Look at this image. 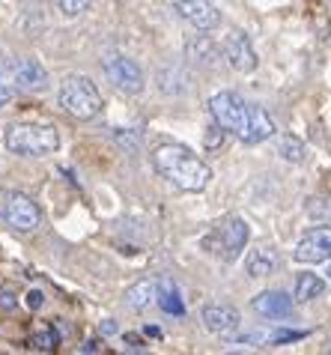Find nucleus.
<instances>
[{
	"label": "nucleus",
	"mask_w": 331,
	"mask_h": 355,
	"mask_svg": "<svg viewBox=\"0 0 331 355\" xmlns=\"http://www.w3.org/2000/svg\"><path fill=\"white\" fill-rule=\"evenodd\" d=\"M3 144L9 153L15 155H48L60 146V135L51 125H30V123H18V125H9L3 132Z\"/></svg>",
	"instance_id": "nucleus-3"
},
{
	"label": "nucleus",
	"mask_w": 331,
	"mask_h": 355,
	"mask_svg": "<svg viewBox=\"0 0 331 355\" xmlns=\"http://www.w3.org/2000/svg\"><path fill=\"white\" fill-rule=\"evenodd\" d=\"M114 331H116V325H114L111 320H108V322H105V325H102V334H114Z\"/></svg>",
	"instance_id": "nucleus-27"
},
{
	"label": "nucleus",
	"mask_w": 331,
	"mask_h": 355,
	"mask_svg": "<svg viewBox=\"0 0 331 355\" xmlns=\"http://www.w3.org/2000/svg\"><path fill=\"white\" fill-rule=\"evenodd\" d=\"M248 236H251L248 221L239 218V215H230V218H224L212 227V233L203 239V248L221 260L233 263L242 257V251H245V245H248Z\"/></svg>",
	"instance_id": "nucleus-4"
},
{
	"label": "nucleus",
	"mask_w": 331,
	"mask_h": 355,
	"mask_svg": "<svg viewBox=\"0 0 331 355\" xmlns=\"http://www.w3.org/2000/svg\"><path fill=\"white\" fill-rule=\"evenodd\" d=\"M24 302H27V308H30V311H39L45 304V293L42 290H30L24 295Z\"/></svg>",
	"instance_id": "nucleus-24"
},
{
	"label": "nucleus",
	"mask_w": 331,
	"mask_h": 355,
	"mask_svg": "<svg viewBox=\"0 0 331 355\" xmlns=\"http://www.w3.org/2000/svg\"><path fill=\"white\" fill-rule=\"evenodd\" d=\"M188 51H197V57H200V63H206V66H209L212 60H218V57L224 54V51H221V48H215V45H212V42H209V39H206V36H200V39H197V42H188Z\"/></svg>",
	"instance_id": "nucleus-19"
},
{
	"label": "nucleus",
	"mask_w": 331,
	"mask_h": 355,
	"mask_svg": "<svg viewBox=\"0 0 331 355\" xmlns=\"http://www.w3.org/2000/svg\"><path fill=\"white\" fill-rule=\"evenodd\" d=\"M328 281H331V269H328Z\"/></svg>",
	"instance_id": "nucleus-28"
},
{
	"label": "nucleus",
	"mask_w": 331,
	"mask_h": 355,
	"mask_svg": "<svg viewBox=\"0 0 331 355\" xmlns=\"http://www.w3.org/2000/svg\"><path fill=\"white\" fill-rule=\"evenodd\" d=\"M280 155H284L287 162H301V159H305V144H301L298 137L287 135L284 141H280Z\"/></svg>",
	"instance_id": "nucleus-20"
},
{
	"label": "nucleus",
	"mask_w": 331,
	"mask_h": 355,
	"mask_svg": "<svg viewBox=\"0 0 331 355\" xmlns=\"http://www.w3.org/2000/svg\"><path fill=\"white\" fill-rule=\"evenodd\" d=\"M155 299H159V281H138L125 290V304L132 311H147Z\"/></svg>",
	"instance_id": "nucleus-14"
},
{
	"label": "nucleus",
	"mask_w": 331,
	"mask_h": 355,
	"mask_svg": "<svg viewBox=\"0 0 331 355\" xmlns=\"http://www.w3.org/2000/svg\"><path fill=\"white\" fill-rule=\"evenodd\" d=\"M6 72H9L12 87H18V90H45L48 87V72L42 69V63L33 60V57H21V60H15Z\"/></svg>",
	"instance_id": "nucleus-10"
},
{
	"label": "nucleus",
	"mask_w": 331,
	"mask_h": 355,
	"mask_svg": "<svg viewBox=\"0 0 331 355\" xmlns=\"http://www.w3.org/2000/svg\"><path fill=\"white\" fill-rule=\"evenodd\" d=\"M152 164L164 180L173 182L179 191H203L212 180L209 164L197 159L188 146L179 144H164L152 153Z\"/></svg>",
	"instance_id": "nucleus-2"
},
{
	"label": "nucleus",
	"mask_w": 331,
	"mask_h": 355,
	"mask_svg": "<svg viewBox=\"0 0 331 355\" xmlns=\"http://www.w3.org/2000/svg\"><path fill=\"white\" fill-rule=\"evenodd\" d=\"M325 293V281L319 278V275H298V281H296V302H314L319 299V295Z\"/></svg>",
	"instance_id": "nucleus-17"
},
{
	"label": "nucleus",
	"mask_w": 331,
	"mask_h": 355,
	"mask_svg": "<svg viewBox=\"0 0 331 355\" xmlns=\"http://www.w3.org/2000/svg\"><path fill=\"white\" fill-rule=\"evenodd\" d=\"M203 322L215 334H233L242 320H239V311L230 308V304H209V308L203 311Z\"/></svg>",
	"instance_id": "nucleus-13"
},
{
	"label": "nucleus",
	"mask_w": 331,
	"mask_h": 355,
	"mask_svg": "<svg viewBox=\"0 0 331 355\" xmlns=\"http://www.w3.org/2000/svg\"><path fill=\"white\" fill-rule=\"evenodd\" d=\"M0 215H3V221L18 233H30L39 227V221H42V209L36 206V200L21 191H12L3 197V212Z\"/></svg>",
	"instance_id": "nucleus-6"
},
{
	"label": "nucleus",
	"mask_w": 331,
	"mask_h": 355,
	"mask_svg": "<svg viewBox=\"0 0 331 355\" xmlns=\"http://www.w3.org/2000/svg\"><path fill=\"white\" fill-rule=\"evenodd\" d=\"M102 349V343L99 340H87L84 347H81V352H99Z\"/></svg>",
	"instance_id": "nucleus-26"
},
{
	"label": "nucleus",
	"mask_w": 331,
	"mask_h": 355,
	"mask_svg": "<svg viewBox=\"0 0 331 355\" xmlns=\"http://www.w3.org/2000/svg\"><path fill=\"white\" fill-rule=\"evenodd\" d=\"M293 257L298 263H325L331 260V227H316L301 236V242L296 245Z\"/></svg>",
	"instance_id": "nucleus-7"
},
{
	"label": "nucleus",
	"mask_w": 331,
	"mask_h": 355,
	"mask_svg": "<svg viewBox=\"0 0 331 355\" xmlns=\"http://www.w3.org/2000/svg\"><path fill=\"white\" fill-rule=\"evenodd\" d=\"M18 308V295L12 287H0V311H15Z\"/></svg>",
	"instance_id": "nucleus-22"
},
{
	"label": "nucleus",
	"mask_w": 331,
	"mask_h": 355,
	"mask_svg": "<svg viewBox=\"0 0 331 355\" xmlns=\"http://www.w3.org/2000/svg\"><path fill=\"white\" fill-rule=\"evenodd\" d=\"M209 114L215 125H221L224 132H233L239 141L245 144H260L269 141L275 135V123L262 107L245 105L236 93H218L209 98Z\"/></svg>",
	"instance_id": "nucleus-1"
},
{
	"label": "nucleus",
	"mask_w": 331,
	"mask_h": 355,
	"mask_svg": "<svg viewBox=\"0 0 331 355\" xmlns=\"http://www.w3.org/2000/svg\"><path fill=\"white\" fill-rule=\"evenodd\" d=\"M105 69H108V78L120 87V90H125V93H141L143 90V72H141L138 63L129 60V57L111 54L108 60H105Z\"/></svg>",
	"instance_id": "nucleus-8"
},
{
	"label": "nucleus",
	"mask_w": 331,
	"mask_h": 355,
	"mask_svg": "<svg viewBox=\"0 0 331 355\" xmlns=\"http://www.w3.org/2000/svg\"><path fill=\"white\" fill-rule=\"evenodd\" d=\"M254 311L262 320H287L293 313V299L280 290H266L254 299Z\"/></svg>",
	"instance_id": "nucleus-12"
},
{
	"label": "nucleus",
	"mask_w": 331,
	"mask_h": 355,
	"mask_svg": "<svg viewBox=\"0 0 331 355\" xmlns=\"http://www.w3.org/2000/svg\"><path fill=\"white\" fill-rule=\"evenodd\" d=\"M159 308L164 313H173V317H185V304L179 299V290H177V284H170L168 278H161L159 281Z\"/></svg>",
	"instance_id": "nucleus-16"
},
{
	"label": "nucleus",
	"mask_w": 331,
	"mask_h": 355,
	"mask_svg": "<svg viewBox=\"0 0 331 355\" xmlns=\"http://www.w3.org/2000/svg\"><path fill=\"white\" fill-rule=\"evenodd\" d=\"M27 347L36 349V352H54L57 347H60V334H57L54 329H45V331H36L30 340H27Z\"/></svg>",
	"instance_id": "nucleus-18"
},
{
	"label": "nucleus",
	"mask_w": 331,
	"mask_h": 355,
	"mask_svg": "<svg viewBox=\"0 0 331 355\" xmlns=\"http://www.w3.org/2000/svg\"><path fill=\"white\" fill-rule=\"evenodd\" d=\"M9 96H12V81H9V72L0 69V105L9 102Z\"/></svg>",
	"instance_id": "nucleus-23"
},
{
	"label": "nucleus",
	"mask_w": 331,
	"mask_h": 355,
	"mask_svg": "<svg viewBox=\"0 0 331 355\" xmlns=\"http://www.w3.org/2000/svg\"><path fill=\"white\" fill-rule=\"evenodd\" d=\"M278 254L271 251V248H257V251H251L248 254V260H245V269L251 278H266V275H271L278 269Z\"/></svg>",
	"instance_id": "nucleus-15"
},
{
	"label": "nucleus",
	"mask_w": 331,
	"mask_h": 355,
	"mask_svg": "<svg viewBox=\"0 0 331 355\" xmlns=\"http://www.w3.org/2000/svg\"><path fill=\"white\" fill-rule=\"evenodd\" d=\"M125 343H129V347H125L129 352H143V343L134 338V334H125Z\"/></svg>",
	"instance_id": "nucleus-25"
},
{
	"label": "nucleus",
	"mask_w": 331,
	"mask_h": 355,
	"mask_svg": "<svg viewBox=\"0 0 331 355\" xmlns=\"http://www.w3.org/2000/svg\"><path fill=\"white\" fill-rule=\"evenodd\" d=\"M54 3H57V9H60L63 15H69V18H75V15H81V12L90 9V0H54Z\"/></svg>",
	"instance_id": "nucleus-21"
},
{
	"label": "nucleus",
	"mask_w": 331,
	"mask_h": 355,
	"mask_svg": "<svg viewBox=\"0 0 331 355\" xmlns=\"http://www.w3.org/2000/svg\"><path fill=\"white\" fill-rule=\"evenodd\" d=\"M60 105L75 120H93L102 111V96L87 75H69L60 84Z\"/></svg>",
	"instance_id": "nucleus-5"
},
{
	"label": "nucleus",
	"mask_w": 331,
	"mask_h": 355,
	"mask_svg": "<svg viewBox=\"0 0 331 355\" xmlns=\"http://www.w3.org/2000/svg\"><path fill=\"white\" fill-rule=\"evenodd\" d=\"M177 12L185 18L188 24H194L197 31H212L218 24V9L212 0H173Z\"/></svg>",
	"instance_id": "nucleus-11"
},
{
	"label": "nucleus",
	"mask_w": 331,
	"mask_h": 355,
	"mask_svg": "<svg viewBox=\"0 0 331 355\" xmlns=\"http://www.w3.org/2000/svg\"><path fill=\"white\" fill-rule=\"evenodd\" d=\"M221 51H224L227 63L236 69V72H254V69H257V54H254V48H251L245 33L230 31L227 36H224Z\"/></svg>",
	"instance_id": "nucleus-9"
}]
</instances>
